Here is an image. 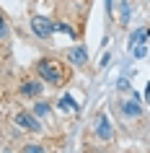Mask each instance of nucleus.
<instances>
[{
  "instance_id": "nucleus-6",
  "label": "nucleus",
  "mask_w": 150,
  "mask_h": 153,
  "mask_svg": "<svg viewBox=\"0 0 150 153\" xmlns=\"http://www.w3.org/2000/svg\"><path fill=\"white\" fill-rule=\"evenodd\" d=\"M67 57H70V62H75V65H86V62H88L86 47H72V49H67Z\"/></svg>"
},
{
  "instance_id": "nucleus-10",
  "label": "nucleus",
  "mask_w": 150,
  "mask_h": 153,
  "mask_svg": "<svg viewBox=\"0 0 150 153\" xmlns=\"http://www.w3.org/2000/svg\"><path fill=\"white\" fill-rule=\"evenodd\" d=\"M148 34H150V31H142V29H137V31L132 34V39H129V44L134 47V44H140V42H145V36H148Z\"/></svg>"
},
{
  "instance_id": "nucleus-8",
  "label": "nucleus",
  "mask_w": 150,
  "mask_h": 153,
  "mask_svg": "<svg viewBox=\"0 0 150 153\" xmlns=\"http://www.w3.org/2000/svg\"><path fill=\"white\" fill-rule=\"evenodd\" d=\"M57 109H62V112H78V101H72V96H62L57 101Z\"/></svg>"
},
{
  "instance_id": "nucleus-14",
  "label": "nucleus",
  "mask_w": 150,
  "mask_h": 153,
  "mask_svg": "<svg viewBox=\"0 0 150 153\" xmlns=\"http://www.w3.org/2000/svg\"><path fill=\"white\" fill-rule=\"evenodd\" d=\"M148 101H150V88H148Z\"/></svg>"
},
{
  "instance_id": "nucleus-5",
  "label": "nucleus",
  "mask_w": 150,
  "mask_h": 153,
  "mask_svg": "<svg viewBox=\"0 0 150 153\" xmlns=\"http://www.w3.org/2000/svg\"><path fill=\"white\" fill-rule=\"evenodd\" d=\"M18 94H21V96H26V99H39V96H41V83H39V81H31V78H29V81L21 83Z\"/></svg>"
},
{
  "instance_id": "nucleus-7",
  "label": "nucleus",
  "mask_w": 150,
  "mask_h": 153,
  "mask_svg": "<svg viewBox=\"0 0 150 153\" xmlns=\"http://www.w3.org/2000/svg\"><path fill=\"white\" fill-rule=\"evenodd\" d=\"M122 112H124L127 117H137V114L142 112V106H140V101H137V96H132L129 101H122Z\"/></svg>"
},
{
  "instance_id": "nucleus-9",
  "label": "nucleus",
  "mask_w": 150,
  "mask_h": 153,
  "mask_svg": "<svg viewBox=\"0 0 150 153\" xmlns=\"http://www.w3.org/2000/svg\"><path fill=\"white\" fill-rule=\"evenodd\" d=\"M34 114H36V117H47L49 114V104L47 101H36V104H34Z\"/></svg>"
},
{
  "instance_id": "nucleus-11",
  "label": "nucleus",
  "mask_w": 150,
  "mask_h": 153,
  "mask_svg": "<svg viewBox=\"0 0 150 153\" xmlns=\"http://www.w3.org/2000/svg\"><path fill=\"white\" fill-rule=\"evenodd\" d=\"M132 52H134V57H137V60H142V57L148 55V49H145V44H134V47H132Z\"/></svg>"
},
{
  "instance_id": "nucleus-1",
  "label": "nucleus",
  "mask_w": 150,
  "mask_h": 153,
  "mask_svg": "<svg viewBox=\"0 0 150 153\" xmlns=\"http://www.w3.org/2000/svg\"><path fill=\"white\" fill-rule=\"evenodd\" d=\"M39 75H41V81L55 83V86L65 83V78H67L65 68L57 62V60H41V62H39Z\"/></svg>"
},
{
  "instance_id": "nucleus-12",
  "label": "nucleus",
  "mask_w": 150,
  "mask_h": 153,
  "mask_svg": "<svg viewBox=\"0 0 150 153\" xmlns=\"http://www.w3.org/2000/svg\"><path fill=\"white\" fill-rule=\"evenodd\" d=\"M24 151L26 153H41V145H26Z\"/></svg>"
},
{
  "instance_id": "nucleus-4",
  "label": "nucleus",
  "mask_w": 150,
  "mask_h": 153,
  "mask_svg": "<svg viewBox=\"0 0 150 153\" xmlns=\"http://www.w3.org/2000/svg\"><path fill=\"white\" fill-rule=\"evenodd\" d=\"M16 125L21 130H29V132H39V122H36V114H29V112H18L16 114Z\"/></svg>"
},
{
  "instance_id": "nucleus-13",
  "label": "nucleus",
  "mask_w": 150,
  "mask_h": 153,
  "mask_svg": "<svg viewBox=\"0 0 150 153\" xmlns=\"http://www.w3.org/2000/svg\"><path fill=\"white\" fill-rule=\"evenodd\" d=\"M0 36L8 39V24H5V21H3V26H0Z\"/></svg>"
},
{
  "instance_id": "nucleus-2",
  "label": "nucleus",
  "mask_w": 150,
  "mask_h": 153,
  "mask_svg": "<svg viewBox=\"0 0 150 153\" xmlns=\"http://www.w3.org/2000/svg\"><path fill=\"white\" fill-rule=\"evenodd\" d=\"M31 31L36 34L39 39H49L52 31H55V24H52L49 18H44V16H36V18H31Z\"/></svg>"
},
{
  "instance_id": "nucleus-3",
  "label": "nucleus",
  "mask_w": 150,
  "mask_h": 153,
  "mask_svg": "<svg viewBox=\"0 0 150 153\" xmlns=\"http://www.w3.org/2000/svg\"><path fill=\"white\" fill-rule=\"evenodd\" d=\"M93 132L101 137V140H111V137H114V127H111V122H109L106 114H98L93 120Z\"/></svg>"
}]
</instances>
